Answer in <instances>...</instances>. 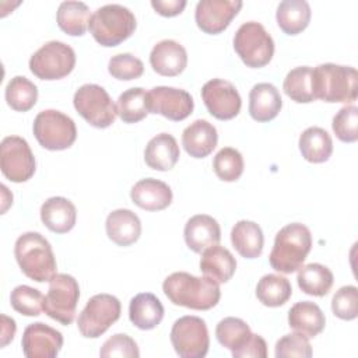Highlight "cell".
<instances>
[{"label":"cell","instance_id":"d6a6232c","mask_svg":"<svg viewBox=\"0 0 358 358\" xmlns=\"http://www.w3.org/2000/svg\"><path fill=\"white\" fill-rule=\"evenodd\" d=\"M298 287L308 295L324 296L331 289L334 277L329 267L320 263H309L302 266L296 275Z\"/></svg>","mask_w":358,"mask_h":358},{"label":"cell","instance_id":"f35d334b","mask_svg":"<svg viewBox=\"0 0 358 358\" xmlns=\"http://www.w3.org/2000/svg\"><path fill=\"white\" fill-rule=\"evenodd\" d=\"M213 168L221 180L235 182L243 172L242 154L236 148L224 147L215 154L213 159Z\"/></svg>","mask_w":358,"mask_h":358},{"label":"cell","instance_id":"4dcf8cb0","mask_svg":"<svg viewBox=\"0 0 358 358\" xmlns=\"http://www.w3.org/2000/svg\"><path fill=\"white\" fill-rule=\"evenodd\" d=\"M310 7L305 0H284L278 4L275 20L287 35H298L310 21Z\"/></svg>","mask_w":358,"mask_h":358},{"label":"cell","instance_id":"7dc6e473","mask_svg":"<svg viewBox=\"0 0 358 358\" xmlns=\"http://www.w3.org/2000/svg\"><path fill=\"white\" fill-rule=\"evenodd\" d=\"M186 0H152V8L164 17H175L186 7Z\"/></svg>","mask_w":358,"mask_h":358},{"label":"cell","instance_id":"836d02e7","mask_svg":"<svg viewBox=\"0 0 358 358\" xmlns=\"http://www.w3.org/2000/svg\"><path fill=\"white\" fill-rule=\"evenodd\" d=\"M292 295V287L288 278L278 274L263 275L256 287L257 299L268 308L284 305Z\"/></svg>","mask_w":358,"mask_h":358},{"label":"cell","instance_id":"30bf717a","mask_svg":"<svg viewBox=\"0 0 358 358\" xmlns=\"http://www.w3.org/2000/svg\"><path fill=\"white\" fill-rule=\"evenodd\" d=\"M76 66L73 48L60 41H50L41 46L29 59V70L41 80H60Z\"/></svg>","mask_w":358,"mask_h":358},{"label":"cell","instance_id":"83f0119b","mask_svg":"<svg viewBox=\"0 0 358 358\" xmlns=\"http://www.w3.org/2000/svg\"><path fill=\"white\" fill-rule=\"evenodd\" d=\"M129 317L136 327L141 330H151L161 323L164 317V306L154 294L141 292L131 298L129 305Z\"/></svg>","mask_w":358,"mask_h":358},{"label":"cell","instance_id":"ee69618b","mask_svg":"<svg viewBox=\"0 0 358 358\" xmlns=\"http://www.w3.org/2000/svg\"><path fill=\"white\" fill-rule=\"evenodd\" d=\"M99 357L102 358H138L140 351L137 347V343L127 334H113L109 337L99 350Z\"/></svg>","mask_w":358,"mask_h":358},{"label":"cell","instance_id":"8fae6325","mask_svg":"<svg viewBox=\"0 0 358 358\" xmlns=\"http://www.w3.org/2000/svg\"><path fill=\"white\" fill-rule=\"evenodd\" d=\"M120 301L110 294H96L84 306L77 319L80 333L87 338L102 336L119 317Z\"/></svg>","mask_w":358,"mask_h":358},{"label":"cell","instance_id":"277c9868","mask_svg":"<svg viewBox=\"0 0 358 358\" xmlns=\"http://www.w3.org/2000/svg\"><path fill=\"white\" fill-rule=\"evenodd\" d=\"M14 256L21 271L36 282L50 281L56 274V259L48 239L39 232H25L18 236Z\"/></svg>","mask_w":358,"mask_h":358},{"label":"cell","instance_id":"bcb514c9","mask_svg":"<svg viewBox=\"0 0 358 358\" xmlns=\"http://www.w3.org/2000/svg\"><path fill=\"white\" fill-rule=\"evenodd\" d=\"M234 358H266L267 344L259 334H252L250 340L238 351L232 352Z\"/></svg>","mask_w":358,"mask_h":358},{"label":"cell","instance_id":"2e32d148","mask_svg":"<svg viewBox=\"0 0 358 358\" xmlns=\"http://www.w3.org/2000/svg\"><path fill=\"white\" fill-rule=\"evenodd\" d=\"M242 7L241 0H201L196 6L197 27L210 35L221 34Z\"/></svg>","mask_w":358,"mask_h":358},{"label":"cell","instance_id":"4fadbf2b","mask_svg":"<svg viewBox=\"0 0 358 358\" xmlns=\"http://www.w3.org/2000/svg\"><path fill=\"white\" fill-rule=\"evenodd\" d=\"M0 168L3 175L15 183L27 182L35 173V157L25 138L7 136L0 144Z\"/></svg>","mask_w":358,"mask_h":358},{"label":"cell","instance_id":"484cf974","mask_svg":"<svg viewBox=\"0 0 358 358\" xmlns=\"http://www.w3.org/2000/svg\"><path fill=\"white\" fill-rule=\"evenodd\" d=\"M200 270L218 284L227 282L235 274L236 260L227 248L217 243L201 252Z\"/></svg>","mask_w":358,"mask_h":358},{"label":"cell","instance_id":"5bb4252c","mask_svg":"<svg viewBox=\"0 0 358 358\" xmlns=\"http://www.w3.org/2000/svg\"><path fill=\"white\" fill-rule=\"evenodd\" d=\"M193 98L185 90L159 85L147 92L148 113H158L169 120L180 122L193 112Z\"/></svg>","mask_w":358,"mask_h":358},{"label":"cell","instance_id":"b9f144b4","mask_svg":"<svg viewBox=\"0 0 358 358\" xmlns=\"http://www.w3.org/2000/svg\"><path fill=\"white\" fill-rule=\"evenodd\" d=\"M108 71L116 80L130 81L141 77L144 73V64L131 53H119L110 57Z\"/></svg>","mask_w":358,"mask_h":358},{"label":"cell","instance_id":"ac0fdd59","mask_svg":"<svg viewBox=\"0 0 358 358\" xmlns=\"http://www.w3.org/2000/svg\"><path fill=\"white\" fill-rule=\"evenodd\" d=\"M150 64L159 76L175 77L187 66L186 49L176 41L164 39L154 45L150 53Z\"/></svg>","mask_w":358,"mask_h":358},{"label":"cell","instance_id":"ffe728a7","mask_svg":"<svg viewBox=\"0 0 358 358\" xmlns=\"http://www.w3.org/2000/svg\"><path fill=\"white\" fill-rule=\"evenodd\" d=\"M130 197L133 203L143 210L159 211L172 203V190L162 180L145 178L131 187Z\"/></svg>","mask_w":358,"mask_h":358},{"label":"cell","instance_id":"f6af8a7d","mask_svg":"<svg viewBox=\"0 0 358 358\" xmlns=\"http://www.w3.org/2000/svg\"><path fill=\"white\" fill-rule=\"evenodd\" d=\"M277 358H285V357H302L309 358L312 357V345L306 336L295 331L285 334L275 343V351Z\"/></svg>","mask_w":358,"mask_h":358},{"label":"cell","instance_id":"9a60e30c","mask_svg":"<svg viewBox=\"0 0 358 358\" xmlns=\"http://www.w3.org/2000/svg\"><path fill=\"white\" fill-rule=\"evenodd\" d=\"M201 98L207 110L218 120L234 119L242 106V99L235 85L222 78H213L201 88Z\"/></svg>","mask_w":358,"mask_h":358},{"label":"cell","instance_id":"d4e9b609","mask_svg":"<svg viewBox=\"0 0 358 358\" xmlns=\"http://www.w3.org/2000/svg\"><path fill=\"white\" fill-rule=\"evenodd\" d=\"M180 157L176 138L169 133H159L152 137L144 150L145 164L155 171L172 169Z\"/></svg>","mask_w":358,"mask_h":358},{"label":"cell","instance_id":"e575fe53","mask_svg":"<svg viewBox=\"0 0 358 358\" xmlns=\"http://www.w3.org/2000/svg\"><path fill=\"white\" fill-rule=\"evenodd\" d=\"M252 334L253 333L250 331L249 324L245 320L234 316L224 317L215 327L218 343L232 352L242 348L250 340Z\"/></svg>","mask_w":358,"mask_h":358},{"label":"cell","instance_id":"f1b7e54d","mask_svg":"<svg viewBox=\"0 0 358 358\" xmlns=\"http://www.w3.org/2000/svg\"><path fill=\"white\" fill-rule=\"evenodd\" d=\"M231 242L235 250L245 259H256L263 252L264 236L262 228L248 220L238 221L231 231Z\"/></svg>","mask_w":358,"mask_h":358},{"label":"cell","instance_id":"cb8c5ba5","mask_svg":"<svg viewBox=\"0 0 358 358\" xmlns=\"http://www.w3.org/2000/svg\"><path fill=\"white\" fill-rule=\"evenodd\" d=\"M282 99L278 90L270 83L253 85L249 94V113L256 122H270L281 110Z\"/></svg>","mask_w":358,"mask_h":358},{"label":"cell","instance_id":"7a4b0ae2","mask_svg":"<svg viewBox=\"0 0 358 358\" xmlns=\"http://www.w3.org/2000/svg\"><path fill=\"white\" fill-rule=\"evenodd\" d=\"M312 92L315 99L324 102H354L358 95V73L354 67L334 63L312 69Z\"/></svg>","mask_w":358,"mask_h":358},{"label":"cell","instance_id":"d590c367","mask_svg":"<svg viewBox=\"0 0 358 358\" xmlns=\"http://www.w3.org/2000/svg\"><path fill=\"white\" fill-rule=\"evenodd\" d=\"M7 105L17 112H27L34 108L38 99V88L24 76L13 77L6 87Z\"/></svg>","mask_w":358,"mask_h":358},{"label":"cell","instance_id":"e0dca14e","mask_svg":"<svg viewBox=\"0 0 358 358\" xmlns=\"http://www.w3.org/2000/svg\"><path fill=\"white\" fill-rule=\"evenodd\" d=\"M21 345L27 358H55L63 347V336L59 330L36 322L25 327Z\"/></svg>","mask_w":358,"mask_h":358},{"label":"cell","instance_id":"3957f363","mask_svg":"<svg viewBox=\"0 0 358 358\" xmlns=\"http://www.w3.org/2000/svg\"><path fill=\"white\" fill-rule=\"evenodd\" d=\"M312 235L306 225L292 222L282 227L274 239L270 252V266L280 273L291 274L299 270L310 252Z\"/></svg>","mask_w":358,"mask_h":358},{"label":"cell","instance_id":"ba28073f","mask_svg":"<svg viewBox=\"0 0 358 358\" xmlns=\"http://www.w3.org/2000/svg\"><path fill=\"white\" fill-rule=\"evenodd\" d=\"M78 299L80 287L77 280L70 274H55L43 296V312L53 320L67 326L76 317Z\"/></svg>","mask_w":358,"mask_h":358},{"label":"cell","instance_id":"603a6c76","mask_svg":"<svg viewBox=\"0 0 358 358\" xmlns=\"http://www.w3.org/2000/svg\"><path fill=\"white\" fill-rule=\"evenodd\" d=\"M41 220L52 232L66 234L76 225L77 210L66 197H49L41 207Z\"/></svg>","mask_w":358,"mask_h":358},{"label":"cell","instance_id":"74e56055","mask_svg":"<svg viewBox=\"0 0 358 358\" xmlns=\"http://www.w3.org/2000/svg\"><path fill=\"white\" fill-rule=\"evenodd\" d=\"M312 67L309 66H299L288 71V74L284 78V92L287 96H289L292 101L298 103H309L315 101L313 92H312Z\"/></svg>","mask_w":358,"mask_h":358},{"label":"cell","instance_id":"8d00e7d4","mask_svg":"<svg viewBox=\"0 0 358 358\" xmlns=\"http://www.w3.org/2000/svg\"><path fill=\"white\" fill-rule=\"evenodd\" d=\"M117 115L124 123H137L148 115L147 91L141 87L123 91L116 103Z\"/></svg>","mask_w":358,"mask_h":358},{"label":"cell","instance_id":"1f68e13d","mask_svg":"<svg viewBox=\"0 0 358 358\" xmlns=\"http://www.w3.org/2000/svg\"><path fill=\"white\" fill-rule=\"evenodd\" d=\"M90 20V8L83 1H63L56 13L59 28L71 36L84 35L88 29Z\"/></svg>","mask_w":358,"mask_h":358},{"label":"cell","instance_id":"9c48e42d","mask_svg":"<svg viewBox=\"0 0 358 358\" xmlns=\"http://www.w3.org/2000/svg\"><path fill=\"white\" fill-rule=\"evenodd\" d=\"M73 103L80 116L94 127L105 129L115 123L116 105L106 90L98 84L81 85L74 94Z\"/></svg>","mask_w":358,"mask_h":358},{"label":"cell","instance_id":"ab89813d","mask_svg":"<svg viewBox=\"0 0 358 358\" xmlns=\"http://www.w3.org/2000/svg\"><path fill=\"white\" fill-rule=\"evenodd\" d=\"M11 306L24 316H39L43 310V295L39 289L29 285H18L10 295Z\"/></svg>","mask_w":358,"mask_h":358},{"label":"cell","instance_id":"c3c4849f","mask_svg":"<svg viewBox=\"0 0 358 358\" xmlns=\"http://www.w3.org/2000/svg\"><path fill=\"white\" fill-rule=\"evenodd\" d=\"M15 322L14 319L1 315V334H0V347H6L10 341H13L14 336H15Z\"/></svg>","mask_w":358,"mask_h":358},{"label":"cell","instance_id":"60d3db41","mask_svg":"<svg viewBox=\"0 0 358 358\" xmlns=\"http://www.w3.org/2000/svg\"><path fill=\"white\" fill-rule=\"evenodd\" d=\"M336 137L343 143H354L358 140V108L347 105L341 108L331 123Z\"/></svg>","mask_w":358,"mask_h":358},{"label":"cell","instance_id":"52a82bcc","mask_svg":"<svg viewBox=\"0 0 358 358\" xmlns=\"http://www.w3.org/2000/svg\"><path fill=\"white\" fill-rule=\"evenodd\" d=\"M34 136L46 150L62 151L73 145L77 138L74 120L55 109H46L36 115L34 120Z\"/></svg>","mask_w":358,"mask_h":358},{"label":"cell","instance_id":"8992f818","mask_svg":"<svg viewBox=\"0 0 358 358\" xmlns=\"http://www.w3.org/2000/svg\"><path fill=\"white\" fill-rule=\"evenodd\" d=\"M234 49L241 60L252 69H259L270 63L274 55V41L260 22H243L235 36Z\"/></svg>","mask_w":358,"mask_h":358},{"label":"cell","instance_id":"44dd1931","mask_svg":"<svg viewBox=\"0 0 358 358\" xmlns=\"http://www.w3.org/2000/svg\"><path fill=\"white\" fill-rule=\"evenodd\" d=\"M218 143L217 129L204 119L190 123L182 133V145L193 158H204L213 152Z\"/></svg>","mask_w":358,"mask_h":358},{"label":"cell","instance_id":"d6986e66","mask_svg":"<svg viewBox=\"0 0 358 358\" xmlns=\"http://www.w3.org/2000/svg\"><path fill=\"white\" fill-rule=\"evenodd\" d=\"M183 235L187 248L194 253H201L220 242L221 228L217 220L211 215L197 214L187 220Z\"/></svg>","mask_w":358,"mask_h":358},{"label":"cell","instance_id":"7c38bea8","mask_svg":"<svg viewBox=\"0 0 358 358\" xmlns=\"http://www.w3.org/2000/svg\"><path fill=\"white\" fill-rule=\"evenodd\" d=\"M171 343L182 358H203L208 352L210 337L206 322L199 316H182L171 329Z\"/></svg>","mask_w":358,"mask_h":358},{"label":"cell","instance_id":"7402d4cb","mask_svg":"<svg viewBox=\"0 0 358 358\" xmlns=\"http://www.w3.org/2000/svg\"><path fill=\"white\" fill-rule=\"evenodd\" d=\"M106 235L117 246H130L141 235V222L136 213L129 208H117L106 217Z\"/></svg>","mask_w":358,"mask_h":358},{"label":"cell","instance_id":"f546056e","mask_svg":"<svg viewBox=\"0 0 358 358\" xmlns=\"http://www.w3.org/2000/svg\"><path fill=\"white\" fill-rule=\"evenodd\" d=\"M298 145L302 157L313 164L326 162L333 152V141L330 134L317 126L303 130L299 136Z\"/></svg>","mask_w":358,"mask_h":358},{"label":"cell","instance_id":"5b68a950","mask_svg":"<svg viewBox=\"0 0 358 358\" xmlns=\"http://www.w3.org/2000/svg\"><path fill=\"white\" fill-rule=\"evenodd\" d=\"M136 17L124 6L105 4L94 11L88 29L94 39L106 48L117 46L136 29Z\"/></svg>","mask_w":358,"mask_h":358},{"label":"cell","instance_id":"4316f807","mask_svg":"<svg viewBox=\"0 0 358 358\" xmlns=\"http://www.w3.org/2000/svg\"><path fill=\"white\" fill-rule=\"evenodd\" d=\"M288 324L295 331L310 338L323 331L326 326V317L315 302L301 301L289 309Z\"/></svg>","mask_w":358,"mask_h":358},{"label":"cell","instance_id":"7bdbcfd3","mask_svg":"<svg viewBox=\"0 0 358 358\" xmlns=\"http://www.w3.org/2000/svg\"><path fill=\"white\" fill-rule=\"evenodd\" d=\"M333 313L343 320H354L358 316V289L355 285L341 287L331 299Z\"/></svg>","mask_w":358,"mask_h":358},{"label":"cell","instance_id":"6da1fadb","mask_svg":"<svg viewBox=\"0 0 358 358\" xmlns=\"http://www.w3.org/2000/svg\"><path fill=\"white\" fill-rule=\"evenodd\" d=\"M162 289L173 305L194 310H208L221 298L217 281L206 275L196 277L185 271H176L168 275L164 280Z\"/></svg>","mask_w":358,"mask_h":358}]
</instances>
